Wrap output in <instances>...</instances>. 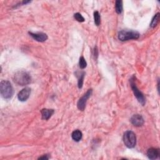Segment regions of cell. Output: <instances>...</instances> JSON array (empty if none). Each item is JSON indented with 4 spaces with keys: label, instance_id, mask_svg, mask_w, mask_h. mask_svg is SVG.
<instances>
[{
    "label": "cell",
    "instance_id": "cell-1",
    "mask_svg": "<svg viewBox=\"0 0 160 160\" xmlns=\"http://www.w3.org/2000/svg\"><path fill=\"white\" fill-rule=\"evenodd\" d=\"M13 81L18 85L25 86L31 82V77L26 71H18L14 74Z\"/></svg>",
    "mask_w": 160,
    "mask_h": 160
},
{
    "label": "cell",
    "instance_id": "cell-2",
    "mask_svg": "<svg viewBox=\"0 0 160 160\" xmlns=\"http://www.w3.org/2000/svg\"><path fill=\"white\" fill-rule=\"evenodd\" d=\"M0 92L4 99H11L13 95V88L8 81L2 80L0 82Z\"/></svg>",
    "mask_w": 160,
    "mask_h": 160
},
{
    "label": "cell",
    "instance_id": "cell-3",
    "mask_svg": "<svg viewBox=\"0 0 160 160\" xmlns=\"http://www.w3.org/2000/svg\"><path fill=\"white\" fill-rule=\"evenodd\" d=\"M139 33L133 30H122L118 33V39L121 41L130 39H137L139 38Z\"/></svg>",
    "mask_w": 160,
    "mask_h": 160
},
{
    "label": "cell",
    "instance_id": "cell-4",
    "mask_svg": "<svg viewBox=\"0 0 160 160\" xmlns=\"http://www.w3.org/2000/svg\"><path fill=\"white\" fill-rule=\"evenodd\" d=\"M135 79H136V77L134 76H132L131 77V78L130 79L129 82H130L131 88L132 91L134 94V96L136 98L138 102L140 104H141L142 106H144L146 102V99H145V98H144L143 94L138 88V87L136 84V82H135Z\"/></svg>",
    "mask_w": 160,
    "mask_h": 160
},
{
    "label": "cell",
    "instance_id": "cell-5",
    "mask_svg": "<svg viewBox=\"0 0 160 160\" xmlns=\"http://www.w3.org/2000/svg\"><path fill=\"white\" fill-rule=\"evenodd\" d=\"M123 141L127 148H133L136 144V134L131 131H126L123 135Z\"/></svg>",
    "mask_w": 160,
    "mask_h": 160
},
{
    "label": "cell",
    "instance_id": "cell-6",
    "mask_svg": "<svg viewBox=\"0 0 160 160\" xmlns=\"http://www.w3.org/2000/svg\"><path fill=\"white\" fill-rule=\"evenodd\" d=\"M92 89H89L79 99L77 103V107L78 109L80 111H84L85 108H86V104L87 102L88 99L89 98L91 95L92 94Z\"/></svg>",
    "mask_w": 160,
    "mask_h": 160
},
{
    "label": "cell",
    "instance_id": "cell-7",
    "mask_svg": "<svg viewBox=\"0 0 160 160\" xmlns=\"http://www.w3.org/2000/svg\"><path fill=\"white\" fill-rule=\"evenodd\" d=\"M131 124L136 127L142 126L144 124V120L142 116L140 114H134L130 119Z\"/></svg>",
    "mask_w": 160,
    "mask_h": 160
},
{
    "label": "cell",
    "instance_id": "cell-8",
    "mask_svg": "<svg viewBox=\"0 0 160 160\" xmlns=\"http://www.w3.org/2000/svg\"><path fill=\"white\" fill-rule=\"evenodd\" d=\"M31 94V88L26 87L19 92L18 98L20 101H26L29 97Z\"/></svg>",
    "mask_w": 160,
    "mask_h": 160
},
{
    "label": "cell",
    "instance_id": "cell-9",
    "mask_svg": "<svg viewBox=\"0 0 160 160\" xmlns=\"http://www.w3.org/2000/svg\"><path fill=\"white\" fill-rule=\"evenodd\" d=\"M29 34L38 42H44L48 39V35L44 32H29Z\"/></svg>",
    "mask_w": 160,
    "mask_h": 160
},
{
    "label": "cell",
    "instance_id": "cell-10",
    "mask_svg": "<svg viewBox=\"0 0 160 160\" xmlns=\"http://www.w3.org/2000/svg\"><path fill=\"white\" fill-rule=\"evenodd\" d=\"M147 156L150 159H156L159 156V149L151 148L147 151Z\"/></svg>",
    "mask_w": 160,
    "mask_h": 160
},
{
    "label": "cell",
    "instance_id": "cell-11",
    "mask_svg": "<svg viewBox=\"0 0 160 160\" xmlns=\"http://www.w3.org/2000/svg\"><path fill=\"white\" fill-rule=\"evenodd\" d=\"M54 109H46V108L42 109L41 111L42 119L44 120H48L51 117V116L54 114Z\"/></svg>",
    "mask_w": 160,
    "mask_h": 160
},
{
    "label": "cell",
    "instance_id": "cell-12",
    "mask_svg": "<svg viewBox=\"0 0 160 160\" xmlns=\"http://www.w3.org/2000/svg\"><path fill=\"white\" fill-rule=\"evenodd\" d=\"M71 137L72 138V139L76 142H79L82 137V132L78 129L74 130L71 134Z\"/></svg>",
    "mask_w": 160,
    "mask_h": 160
},
{
    "label": "cell",
    "instance_id": "cell-13",
    "mask_svg": "<svg viewBox=\"0 0 160 160\" xmlns=\"http://www.w3.org/2000/svg\"><path fill=\"white\" fill-rule=\"evenodd\" d=\"M115 11L118 14H121L122 11V1L120 0L116 1Z\"/></svg>",
    "mask_w": 160,
    "mask_h": 160
},
{
    "label": "cell",
    "instance_id": "cell-14",
    "mask_svg": "<svg viewBox=\"0 0 160 160\" xmlns=\"http://www.w3.org/2000/svg\"><path fill=\"white\" fill-rule=\"evenodd\" d=\"M85 76V72H81L79 74V77H78V88L79 89L82 88V84H83V82H84V78Z\"/></svg>",
    "mask_w": 160,
    "mask_h": 160
},
{
    "label": "cell",
    "instance_id": "cell-15",
    "mask_svg": "<svg viewBox=\"0 0 160 160\" xmlns=\"http://www.w3.org/2000/svg\"><path fill=\"white\" fill-rule=\"evenodd\" d=\"M159 13L158 12L157 14H156L154 15V16L152 19L151 22L150 24V26L151 28H154L158 24V23L159 22Z\"/></svg>",
    "mask_w": 160,
    "mask_h": 160
},
{
    "label": "cell",
    "instance_id": "cell-16",
    "mask_svg": "<svg viewBox=\"0 0 160 160\" xmlns=\"http://www.w3.org/2000/svg\"><path fill=\"white\" fill-rule=\"evenodd\" d=\"M94 23L96 26H99L101 22V16L98 11H95L94 12Z\"/></svg>",
    "mask_w": 160,
    "mask_h": 160
},
{
    "label": "cell",
    "instance_id": "cell-17",
    "mask_svg": "<svg viewBox=\"0 0 160 160\" xmlns=\"http://www.w3.org/2000/svg\"><path fill=\"white\" fill-rule=\"evenodd\" d=\"M79 67L81 69H84L87 66V62L83 56H81L79 58Z\"/></svg>",
    "mask_w": 160,
    "mask_h": 160
},
{
    "label": "cell",
    "instance_id": "cell-18",
    "mask_svg": "<svg viewBox=\"0 0 160 160\" xmlns=\"http://www.w3.org/2000/svg\"><path fill=\"white\" fill-rule=\"evenodd\" d=\"M74 19L78 21V22H84V17L79 12H76L74 14Z\"/></svg>",
    "mask_w": 160,
    "mask_h": 160
},
{
    "label": "cell",
    "instance_id": "cell-19",
    "mask_svg": "<svg viewBox=\"0 0 160 160\" xmlns=\"http://www.w3.org/2000/svg\"><path fill=\"white\" fill-rule=\"evenodd\" d=\"M49 158V157L48 156V154H45V155H44L42 156L39 157L38 158V159H48Z\"/></svg>",
    "mask_w": 160,
    "mask_h": 160
}]
</instances>
